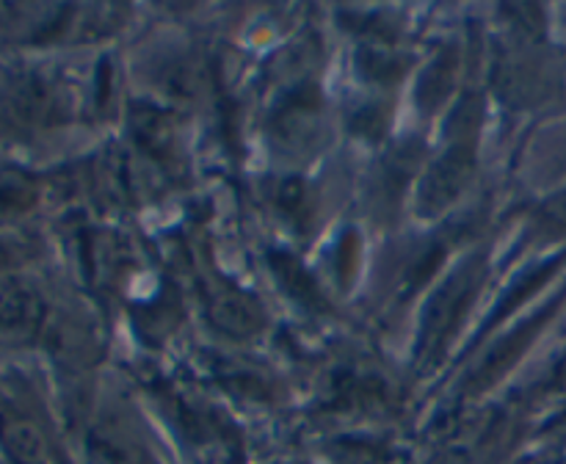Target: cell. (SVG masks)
I'll return each mask as SVG.
<instances>
[{"label": "cell", "mask_w": 566, "mask_h": 464, "mask_svg": "<svg viewBox=\"0 0 566 464\" xmlns=\"http://www.w3.org/2000/svg\"><path fill=\"white\" fill-rule=\"evenodd\" d=\"M475 152H479V114H475V105L464 103L462 114H457V127L448 136L446 149L431 160L418 182L415 210L423 219L442 215L468 191L475 171Z\"/></svg>", "instance_id": "obj_1"}, {"label": "cell", "mask_w": 566, "mask_h": 464, "mask_svg": "<svg viewBox=\"0 0 566 464\" xmlns=\"http://www.w3.org/2000/svg\"><path fill=\"white\" fill-rule=\"evenodd\" d=\"M556 376H558V384H566V354H564V359H562V362H558V370H556Z\"/></svg>", "instance_id": "obj_10"}, {"label": "cell", "mask_w": 566, "mask_h": 464, "mask_svg": "<svg viewBox=\"0 0 566 464\" xmlns=\"http://www.w3.org/2000/svg\"><path fill=\"white\" fill-rule=\"evenodd\" d=\"M0 442L14 464H61L59 453L48 436L20 414L0 418Z\"/></svg>", "instance_id": "obj_5"}, {"label": "cell", "mask_w": 566, "mask_h": 464, "mask_svg": "<svg viewBox=\"0 0 566 464\" xmlns=\"http://www.w3.org/2000/svg\"><path fill=\"white\" fill-rule=\"evenodd\" d=\"M536 221L545 232H553V235H562L566 232V188L564 191L553 193L545 204L536 213Z\"/></svg>", "instance_id": "obj_9"}, {"label": "cell", "mask_w": 566, "mask_h": 464, "mask_svg": "<svg viewBox=\"0 0 566 464\" xmlns=\"http://www.w3.org/2000/svg\"><path fill=\"white\" fill-rule=\"evenodd\" d=\"M6 260H9V254H6V252H3V249H0V265H3V263H6Z\"/></svg>", "instance_id": "obj_11"}, {"label": "cell", "mask_w": 566, "mask_h": 464, "mask_svg": "<svg viewBox=\"0 0 566 464\" xmlns=\"http://www.w3.org/2000/svg\"><path fill=\"white\" fill-rule=\"evenodd\" d=\"M36 202V182L25 171L3 169L0 171V219H14Z\"/></svg>", "instance_id": "obj_7"}, {"label": "cell", "mask_w": 566, "mask_h": 464, "mask_svg": "<svg viewBox=\"0 0 566 464\" xmlns=\"http://www.w3.org/2000/svg\"><path fill=\"white\" fill-rule=\"evenodd\" d=\"M453 77H457V59H453L451 53L440 55V59L426 70L423 86L418 88V103L423 105L426 110H434L437 105H442L446 94L451 92Z\"/></svg>", "instance_id": "obj_8"}, {"label": "cell", "mask_w": 566, "mask_h": 464, "mask_svg": "<svg viewBox=\"0 0 566 464\" xmlns=\"http://www.w3.org/2000/svg\"><path fill=\"white\" fill-rule=\"evenodd\" d=\"M484 280V260L468 257L448 274V280L431 293L423 315H420V335H418V359H434L442 351L448 337L457 329L459 318L473 302Z\"/></svg>", "instance_id": "obj_2"}, {"label": "cell", "mask_w": 566, "mask_h": 464, "mask_svg": "<svg viewBox=\"0 0 566 464\" xmlns=\"http://www.w3.org/2000/svg\"><path fill=\"white\" fill-rule=\"evenodd\" d=\"M48 318L42 293L28 282H6L0 287V346L22 348L39 340Z\"/></svg>", "instance_id": "obj_4"}, {"label": "cell", "mask_w": 566, "mask_h": 464, "mask_svg": "<svg viewBox=\"0 0 566 464\" xmlns=\"http://www.w3.org/2000/svg\"><path fill=\"white\" fill-rule=\"evenodd\" d=\"M210 315H213L216 326H221L230 335H252L263 324L258 304L247 293L230 291V287H219L210 296Z\"/></svg>", "instance_id": "obj_6"}, {"label": "cell", "mask_w": 566, "mask_h": 464, "mask_svg": "<svg viewBox=\"0 0 566 464\" xmlns=\"http://www.w3.org/2000/svg\"><path fill=\"white\" fill-rule=\"evenodd\" d=\"M61 108L59 92L39 72L0 75V122L11 127L48 125Z\"/></svg>", "instance_id": "obj_3"}]
</instances>
